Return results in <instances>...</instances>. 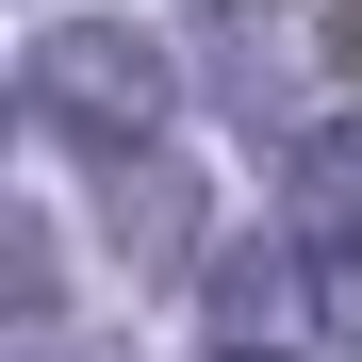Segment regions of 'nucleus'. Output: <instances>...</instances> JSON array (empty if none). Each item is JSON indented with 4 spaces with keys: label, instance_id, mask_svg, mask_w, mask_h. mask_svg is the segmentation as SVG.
<instances>
[{
    "label": "nucleus",
    "instance_id": "nucleus-1",
    "mask_svg": "<svg viewBox=\"0 0 362 362\" xmlns=\"http://www.w3.org/2000/svg\"><path fill=\"white\" fill-rule=\"evenodd\" d=\"M17 115L49 148H83V165H148L165 115H181V49L148 17H49L17 49Z\"/></svg>",
    "mask_w": 362,
    "mask_h": 362
},
{
    "label": "nucleus",
    "instance_id": "nucleus-6",
    "mask_svg": "<svg viewBox=\"0 0 362 362\" xmlns=\"http://www.w3.org/2000/svg\"><path fill=\"white\" fill-rule=\"evenodd\" d=\"M198 362H264V346H198Z\"/></svg>",
    "mask_w": 362,
    "mask_h": 362
},
{
    "label": "nucleus",
    "instance_id": "nucleus-5",
    "mask_svg": "<svg viewBox=\"0 0 362 362\" xmlns=\"http://www.w3.org/2000/svg\"><path fill=\"white\" fill-rule=\"evenodd\" d=\"M0 280H17V346H49V329H66V230H49V214H17V230H0Z\"/></svg>",
    "mask_w": 362,
    "mask_h": 362
},
{
    "label": "nucleus",
    "instance_id": "nucleus-4",
    "mask_svg": "<svg viewBox=\"0 0 362 362\" xmlns=\"http://www.w3.org/2000/svg\"><path fill=\"white\" fill-rule=\"evenodd\" d=\"M198 280H214V346H247L280 313V280H313V264H296V230H247V247H214Z\"/></svg>",
    "mask_w": 362,
    "mask_h": 362
},
{
    "label": "nucleus",
    "instance_id": "nucleus-3",
    "mask_svg": "<svg viewBox=\"0 0 362 362\" xmlns=\"http://www.w3.org/2000/svg\"><path fill=\"white\" fill-rule=\"evenodd\" d=\"M115 247H132L148 280H181V264H198V181H181L165 148H148V165H115Z\"/></svg>",
    "mask_w": 362,
    "mask_h": 362
},
{
    "label": "nucleus",
    "instance_id": "nucleus-2",
    "mask_svg": "<svg viewBox=\"0 0 362 362\" xmlns=\"http://www.w3.org/2000/svg\"><path fill=\"white\" fill-rule=\"evenodd\" d=\"M198 66H214V99L247 115L264 148H296V132H313V83L362 66V0H214Z\"/></svg>",
    "mask_w": 362,
    "mask_h": 362
}]
</instances>
